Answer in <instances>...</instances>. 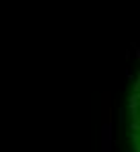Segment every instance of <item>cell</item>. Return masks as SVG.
Wrapping results in <instances>:
<instances>
[{
  "mask_svg": "<svg viewBox=\"0 0 140 152\" xmlns=\"http://www.w3.org/2000/svg\"><path fill=\"white\" fill-rule=\"evenodd\" d=\"M132 114H134V138H136V146L140 150V85L134 95V102H132Z\"/></svg>",
  "mask_w": 140,
  "mask_h": 152,
  "instance_id": "6da1fadb",
  "label": "cell"
}]
</instances>
